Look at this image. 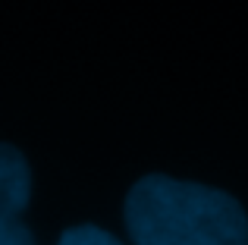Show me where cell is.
<instances>
[{"label":"cell","mask_w":248,"mask_h":245,"mask_svg":"<svg viewBox=\"0 0 248 245\" xmlns=\"http://www.w3.org/2000/svg\"><path fill=\"white\" fill-rule=\"evenodd\" d=\"M60 245H123L120 239H113L110 233L97 227H76V230H66L63 233Z\"/></svg>","instance_id":"cell-3"},{"label":"cell","mask_w":248,"mask_h":245,"mask_svg":"<svg viewBox=\"0 0 248 245\" xmlns=\"http://www.w3.org/2000/svg\"><path fill=\"white\" fill-rule=\"evenodd\" d=\"M31 195L25 157L10 145H0V245H35L22 211Z\"/></svg>","instance_id":"cell-2"},{"label":"cell","mask_w":248,"mask_h":245,"mask_svg":"<svg viewBox=\"0 0 248 245\" xmlns=\"http://www.w3.org/2000/svg\"><path fill=\"white\" fill-rule=\"evenodd\" d=\"M126 223L135 245H248V217L236 198L170 176L135 183Z\"/></svg>","instance_id":"cell-1"}]
</instances>
